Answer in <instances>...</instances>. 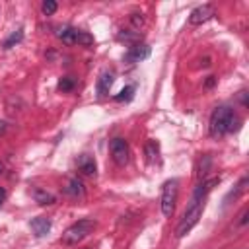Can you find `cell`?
<instances>
[{
	"label": "cell",
	"instance_id": "11",
	"mask_svg": "<svg viewBox=\"0 0 249 249\" xmlns=\"http://www.w3.org/2000/svg\"><path fill=\"white\" fill-rule=\"evenodd\" d=\"M64 193H66L68 196H72V198H82V196H84V185H82V181L76 179V177L68 179V183H66V187H64Z\"/></svg>",
	"mask_w": 249,
	"mask_h": 249
},
{
	"label": "cell",
	"instance_id": "17",
	"mask_svg": "<svg viewBox=\"0 0 249 249\" xmlns=\"http://www.w3.org/2000/svg\"><path fill=\"white\" fill-rule=\"evenodd\" d=\"M41 10H43L45 16H53L56 12V2L54 0H45L43 6H41Z\"/></svg>",
	"mask_w": 249,
	"mask_h": 249
},
{
	"label": "cell",
	"instance_id": "15",
	"mask_svg": "<svg viewBox=\"0 0 249 249\" xmlns=\"http://www.w3.org/2000/svg\"><path fill=\"white\" fill-rule=\"evenodd\" d=\"M21 37H23V31L21 29H18V31H14L6 41H4V49H10V47H14L16 43H19L21 41Z\"/></svg>",
	"mask_w": 249,
	"mask_h": 249
},
{
	"label": "cell",
	"instance_id": "14",
	"mask_svg": "<svg viewBox=\"0 0 249 249\" xmlns=\"http://www.w3.org/2000/svg\"><path fill=\"white\" fill-rule=\"evenodd\" d=\"M146 156H148V161L150 163H156L158 161V144L154 140H150L146 144Z\"/></svg>",
	"mask_w": 249,
	"mask_h": 249
},
{
	"label": "cell",
	"instance_id": "10",
	"mask_svg": "<svg viewBox=\"0 0 249 249\" xmlns=\"http://www.w3.org/2000/svg\"><path fill=\"white\" fill-rule=\"evenodd\" d=\"M148 54H150V47H148V45H136V47H132V49L126 53V60H130V62H140V60L148 58Z\"/></svg>",
	"mask_w": 249,
	"mask_h": 249
},
{
	"label": "cell",
	"instance_id": "16",
	"mask_svg": "<svg viewBox=\"0 0 249 249\" xmlns=\"http://www.w3.org/2000/svg\"><path fill=\"white\" fill-rule=\"evenodd\" d=\"M202 160H204V163L202 161L198 163V173H196L198 179H204L208 173V167H210V156H202Z\"/></svg>",
	"mask_w": 249,
	"mask_h": 249
},
{
	"label": "cell",
	"instance_id": "20",
	"mask_svg": "<svg viewBox=\"0 0 249 249\" xmlns=\"http://www.w3.org/2000/svg\"><path fill=\"white\" fill-rule=\"evenodd\" d=\"M247 214H249V210H243V214H241V220H239V224H245V222H247Z\"/></svg>",
	"mask_w": 249,
	"mask_h": 249
},
{
	"label": "cell",
	"instance_id": "12",
	"mask_svg": "<svg viewBox=\"0 0 249 249\" xmlns=\"http://www.w3.org/2000/svg\"><path fill=\"white\" fill-rule=\"evenodd\" d=\"M78 167H80V171H84L86 175H95V171H97L95 160H93L91 156H88V154H82V156L78 158Z\"/></svg>",
	"mask_w": 249,
	"mask_h": 249
},
{
	"label": "cell",
	"instance_id": "6",
	"mask_svg": "<svg viewBox=\"0 0 249 249\" xmlns=\"http://www.w3.org/2000/svg\"><path fill=\"white\" fill-rule=\"evenodd\" d=\"M109 150H111V158H113V161H115L117 165H126V163H128L130 152H128L126 140H123V138H113L111 144H109Z\"/></svg>",
	"mask_w": 249,
	"mask_h": 249
},
{
	"label": "cell",
	"instance_id": "4",
	"mask_svg": "<svg viewBox=\"0 0 249 249\" xmlns=\"http://www.w3.org/2000/svg\"><path fill=\"white\" fill-rule=\"evenodd\" d=\"M177 191H179V183L177 179H169L163 183L161 187V214L165 218H169L175 210V202H177Z\"/></svg>",
	"mask_w": 249,
	"mask_h": 249
},
{
	"label": "cell",
	"instance_id": "19",
	"mask_svg": "<svg viewBox=\"0 0 249 249\" xmlns=\"http://www.w3.org/2000/svg\"><path fill=\"white\" fill-rule=\"evenodd\" d=\"M132 93H134V88H132V86H128V88H124V89H123L115 99H117V101H123V99H124V101H128V99L132 97Z\"/></svg>",
	"mask_w": 249,
	"mask_h": 249
},
{
	"label": "cell",
	"instance_id": "5",
	"mask_svg": "<svg viewBox=\"0 0 249 249\" xmlns=\"http://www.w3.org/2000/svg\"><path fill=\"white\" fill-rule=\"evenodd\" d=\"M58 39H62V43L66 45H82V47H89L93 45V37L86 31L74 29V27H60L58 29Z\"/></svg>",
	"mask_w": 249,
	"mask_h": 249
},
{
	"label": "cell",
	"instance_id": "9",
	"mask_svg": "<svg viewBox=\"0 0 249 249\" xmlns=\"http://www.w3.org/2000/svg\"><path fill=\"white\" fill-rule=\"evenodd\" d=\"M113 72H109V70H103L101 74H99V78H97V95L99 97H103L105 93H109V89H111V86H113Z\"/></svg>",
	"mask_w": 249,
	"mask_h": 249
},
{
	"label": "cell",
	"instance_id": "13",
	"mask_svg": "<svg viewBox=\"0 0 249 249\" xmlns=\"http://www.w3.org/2000/svg\"><path fill=\"white\" fill-rule=\"evenodd\" d=\"M33 196H35V200H37L39 204H53V202H54V196H53L51 193H47V191H41V189H37V191L33 193Z\"/></svg>",
	"mask_w": 249,
	"mask_h": 249
},
{
	"label": "cell",
	"instance_id": "18",
	"mask_svg": "<svg viewBox=\"0 0 249 249\" xmlns=\"http://www.w3.org/2000/svg\"><path fill=\"white\" fill-rule=\"evenodd\" d=\"M74 88V80L72 78H62L60 82H58V89L60 91H70Z\"/></svg>",
	"mask_w": 249,
	"mask_h": 249
},
{
	"label": "cell",
	"instance_id": "3",
	"mask_svg": "<svg viewBox=\"0 0 249 249\" xmlns=\"http://www.w3.org/2000/svg\"><path fill=\"white\" fill-rule=\"evenodd\" d=\"M202 208H204V200L191 198V204H189V208L185 210V214H183V218H181V222H179V226H177V231H175L177 237H185V235L198 224V220H200V216H202Z\"/></svg>",
	"mask_w": 249,
	"mask_h": 249
},
{
	"label": "cell",
	"instance_id": "21",
	"mask_svg": "<svg viewBox=\"0 0 249 249\" xmlns=\"http://www.w3.org/2000/svg\"><path fill=\"white\" fill-rule=\"evenodd\" d=\"M4 200H6V191L0 187V206H2V202H4Z\"/></svg>",
	"mask_w": 249,
	"mask_h": 249
},
{
	"label": "cell",
	"instance_id": "7",
	"mask_svg": "<svg viewBox=\"0 0 249 249\" xmlns=\"http://www.w3.org/2000/svg\"><path fill=\"white\" fill-rule=\"evenodd\" d=\"M212 16H214V8L210 4H202V6H198V8H195L191 12L189 21H191V25H200V23L208 21Z\"/></svg>",
	"mask_w": 249,
	"mask_h": 249
},
{
	"label": "cell",
	"instance_id": "8",
	"mask_svg": "<svg viewBox=\"0 0 249 249\" xmlns=\"http://www.w3.org/2000/svg\"><path fill=\"white\" fill-rule=\"evenodd\" d=\"M29 228L37 237H43V235H47L51 231V220L45 218V216H37V218H33L29 222Z\"/></svg>",
	"mask_w": 249,
	"mask_h": 249
},
{
	"label": "cell",
	"instance_id": "22",
	"mask_svg": "<svg viewBox=\"0 0 249 249\" xmlns=\"http://www.w3.org/2000/svg\"><path fill=\"white\" fill-rule=\"evenodd\" d=\"M2 169H4V167H2V163H0V173H2Z\"/></svg>",
	"mask_w": 249,
	"mask_h": 249
},
{
	"label": "cell",
	"instance_id": "1",
	"mask_svg": "<svg viewBox=\"0 0 249 249\" xmlns=\"http://www.w3.org/2000/svg\"><path fill=\"white\" fill-rule=\"evenodd\" d=\"M239 128V117L226 105L216 107L210 115V134L214 138H222L228 132H233Z\"/></svg>",
	"mask_w": 249,
	"mask_h": 249
},
{
	"label": "cell",
	"instance_id": "2",
	"mask_svg": "<svg viewBox=\"0 0 249 249\" xmlns=\"http://www.w3.org/2000/svg\"><path fill=\"white\" fill-rule=\"evenodd\" d=\"M93 230H95V220H91V218L78 220V222H74L70 228L64 230L60 241H62L64 245H78V243H80L82 239H86Z\"/></svg>",
	"mask_w": 249,
	"mask_h": 249
}]
</instances>
